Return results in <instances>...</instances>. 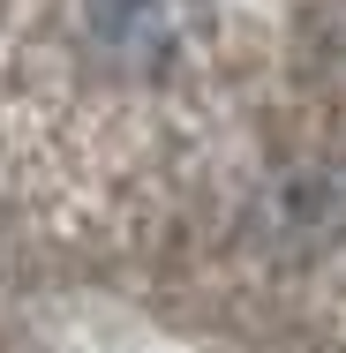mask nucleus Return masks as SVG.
Here are the masks:
<instances>
[{
    "label": "nucleus",
    "mask_w": 346,
    "mask_h": 353,
    "mask_svg": "<svg viewBox=\"0 0 346 353\" xmlns=\"http://www.w3.org/2000/svg\"><path fill=\"white\" fill-rule=\"evenodd\" d=\"M98 38L113 53H173L181 46V0H98Z\"/></svg>",
    "instance_id": "obj_1"
}]
</instances>
